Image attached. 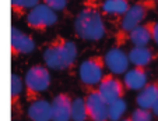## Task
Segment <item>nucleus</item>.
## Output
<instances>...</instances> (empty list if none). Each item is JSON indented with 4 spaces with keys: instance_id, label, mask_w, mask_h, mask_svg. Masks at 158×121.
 <instances>
[{
    "instance_id": "nucleus-1",
    "label": "nucleus",
    "mask_w": 158,
    "mask_h": 121,
    "mask_svg": "<svg viewBox=\"0 0 158 121\" xmlns=\"http://www.w3.org/2000/svg\"><path fill=\"white\" fill-rule=\"evenodd\" d=\"M44 61L52 70H66L72 67L77 57V47L72 41L57 36L44 50Z\"/></svg>"
},
{
    "instance_id": "nucleus-2",
    "label": "nucleus",
    "mask_w": 158,
    "mask_h": 121,
    "mask_svg": "<svg viewBox=\"0 0 158 121\" xmlns=\"http://www.w3.org/2000/svg\"><path fill=\"white\" fill-rule=\"evenodd\" d=\"M74 31L78 38L87 42H97L105 36L102 17L94 9H85L78 13L74 20Z\"/></svg>"
},
{
    "instance_id": "nucleus-3",
    "label": "nucleus",
    "mask_w": 158,
    "mask_h": 121,
    "mask_svg": "<svg viewBox=\"0 0 158 121\" xmlns=\"http://www.w3.org/2000/svg\"><path fill=\"white\" fill-rule=\"evenodd\" d=\"M25 93H27L28 100H35L41 92L46 91L51 85V75L46 67L42 65H34L25 74Z\"/></svg>"
},
{
    "instance_id": "nucleus-4",
    "label": "nucleus",
    "mask_w": 158,
    "mask_h": 121,
    "mask_svg": "<svg viewBox=\"0 0 158 121\" xmlns=\"http://www.w3.org/2000/svg\"><path fill=\"white\" fill-rule=\"evenodd\" d=\"M104 74H105L104 59L99 56H93L84 60L80 65V70H78L81 82L87 86H94L97 84H99Z\"/></svg>"
},
{
    "instance_id": "nucleus-5",
    "label": "nucleus",
    "mask_w": 158,
    "mask_h": 121,
    "mask_svg": "<svg viewBox=\"0 0 158 121\" xmlns=\"http://www.w3.org/2000/svg\"><path fill=\"white\" fill-rule=\"evenodd\" d=\"M57 21L56 11L51 9L49 6H46L45 3L36 4L34 9L30 10V13L27 14V24L28 27L32 28L35 31H42L45 28L53 25Z\"/></svg>"
},
{
    "instance_id": "nucleus-6",
    "label": "nucleus",
    "mask_w": 158,
    "mask_h": 121,
    "mask_svg": "<svg viewBox=\"0 0 158 121\" xmlns=\"http://www.w3.org/2000/svg\"><path fill=\"white\" fill-rule=\"evenodd\" d=\"M97 91L105 100V103L110 104L112 102L118 100L123 96V84L116 77H114V74L109 72V74H104Z\"/></svg>"
},
{
    "instance_id": "nucleus-7",
    "label": "nucleus",
    "mask_w": 158,
    "mask_h": 121,
    "mask_svg": "<svg viewBox=\"0 0 158 121\" xmlns=\"http://www.w3.org/2000/svg\"><path fill=\"white\" fill-rule=\"evenodd\" d=\"M84 102H85L88 118H91L93 121H108V104L101 98L97 89L89 91Z\"/></svg>"
},
{
    "instance_id": "nucleus-8",
    "label": "nucleus",
    "mask_w": 158,
    "mask_h": 121,
    "mask_svg": "<svg viewBox=\"0 0 158 121\" xmlns=\"http://www.w3.org/2000/svg\"><path fill=\"white\" fill-rule=\"evenodd\" d=\"M148 10H150V2H139V3L133 4L131 7H129V10L123 14L125 17H123L122 25H120L123 32L129 33L133 28L140 25V22L146 18Z\"/></svg>"
},
{
    "instance_id": "nucleus-9",
    "label": "nucleus",
    "mask_w": 158,
    "mask_h": 121,
    "mask_svg": "<svg viewBox=\"0 0 158 121\" xmlns=\"http://www.w3.org/2000/svg\"><path fill=\"white\" fill-rule=\"evenodd\" d=\"M104 64L106 65L110 74H125L129 67L127 54L119 47H112L105 54Z\"/></svg>"
},
{
    "instance_id": "nucleus-10",
    "label": "nucleus",
    "mask_w": 158,
    "mask_h": 121,
    "mask_svg": "<svg viewBox=\"0 0 158 121\" xmlns=\"http://www.w3.org/2000/svg\"><path fill=\"white\" fill-rule=\"evenodd\" d=\"M10 46H11L13 56H20V54H30L35 50V42L28 35L23 33L15 27L11 28L10 32Z\"/></svg>"
},
{
    "instance_id": "nucleus-11",
    "label": "nucleus",
    "mask_w": 158,
    "mask_h": 121,
    "mask_svg": "<svg viewBox=\"0 0 158 121\" xmlns=\"http://www.w3.org/2000/svg\"><path fill=\"white\" fill-rule=\"evenodd\" d=\"M70 106L72 99L69 95L60 93L52 100V121H69L70 120Z\"/></svg>"
},
{
    "instance_id": "nucleus-12",
    "label": "nucleus",
    "mask_w": 158,
    "mask_h": 121,
    "mask_svg": "<svg viewBox=\"0 0 158 121\" xmlns=\"http://www.w3.org/2000/svg\"><path fill=\"white\" fill-rule=\"evenodd\" d=\"M28 117L31 121H52L51 103L44 99H35L28 107Z\"/></svg>"
},
{
    "instance_id": "nucleus-13",
    "label": "nucleus",
    "mask_w": 158,
    "mask_h": 121,
    "mask_svg": "<svg viewBox=\"0 0 158 121\" xmlns=\"http://www.w3.org/2000/svg\"><path fill=\"white\" fill-rule=\"evenodd\" d=\"M147 71L143 67H134L133 70L126 71L125 86L130 91H141L147 85Z\"/></svg>"
},
{
    "instance_id": "nucleus-14",
    "label": "nucleus",
    "mask_w": 158,
    "mask_h": 121,
    "mask_svg": "<svg viewBox=\"0 0 158 121\" xmlns=\"http://www.w3.org/2000/svg\"><path fill=\"white\" fill-rule=\"evenodd\" d=\"M152 50L148 49L147 46H134L127 54L129 63L134 65V67H147L150 63L152 61Z\"/></svg>"
},
{
    "instance_id": "nucleus-15",
    "label": "nucleus",
    "mask_w": 158,
    "mask_h": 121,
    "mask_svg": "<svg viewBox=\"0 0 158 121\" xmlns=\"http://www.w3.org/2000/svg\"><path fill=\"white\" fill-rule=\"evenodd\" d=\"M158 99V81L151 84H147L143 89L140 91V93L137 95V106L141 109H150L151 110L154 102Z\"/></svg>"
},
{
    "instance_id": "nucleus-16",
    "label": "nucleus",
    "mask_w": 158,
    "mask_h": 121,
    "mask_svg": "<svg viewBox=\"0 0 158 121\" xmlns=\"http://www.w3.org/2000/svg\"><path fill=\"white\" fill-rule=\"evenodd\" d=\"M129 39L134 46H147L151 41V22L133 28L129 32Z\"/></svg>"
},
{
    "instance_id": "nucleus-17",
    "label": "nucleus",
    "mask_w": 158,
    "mask_h": 121,
    "mask_svg": "<svg viewBox=\"0 0 158 121\" xmlns=\"http://www.w3.org/2000/svg\"><path fill=\"white\" fill-rule=\"evenodd\" d=\"M101 9L105 14L123 15L129 10V2L127 0H104Z\"/></svg>"
},
{
    "instance_id": "nucleus-18",
    "label": "nucleus",
    "mask_w": 158,
    "mask_h": 121,
    "mask_svg": "<svg viewBox=\"0 0 158 121\" xmlns=\"http://www.w3.org/2000/svg\"><path fill=\"white\" fill-rule=\"evenodd\" d=\"M88 118V113H87L85 102L84 99L77 98L72 100V106H70V120L73 121H85Z\"/></svg>"
},
{
    "instance_id": "nucleus-19",
    "label": "nucleus",
    "mask_w": 158,
    "mask_h": 121,
    "mask_svg": "<svg viewBox=\"0 0 158 121\" xmlns=\"http://www.w3.org/2000/svg\"><path fill=\"white\" fill-rule=\"evenodd\" d=\"M126 106H127V103L122 98L112 102L110 104H108V120L119 121L120 117L123 115V113L126 111Z\"/></svg>"
},
{
    "instance_id": "nucleus-20",
    "label": "nucleus",
    "mask_w": 158,
    "mask_h": 121,
    "mask_svg": "<svg viewBox=\"0 0 158 121\" xmlns=\"http://www.w3.org/2000/svg\"><path fill=\"white\" fill-rule=\"evenodd\" d=\"M39 4V0H11V10L14 15L24 14L27 10H31Z\"/></svg>"
},
{
    "instance_id": "nucleus-21",
    "label": "nucleus",
    "mask_w": 158,
    "mask_h": 121,
    "mask_svg": "<svg viewBox=\"0 0 158 121\" xmlns=\"http://www.w3.org/2000/svg\"><path fill=\"white\" fill-rule=\"evenodd\" d=\"M23 91V81L17 74H11V106L17 107L20 93Z\"/></svg>"
},
{
    "instance_id": "nucleus-22",
    "label": "nucleus",
    "mask_w": 158,
    "mask_h": 121,
    "mask_svg": "<svg viewBox=\"0 0 158 121\" xmlns=\"http://www.w3.org/2000/svg\"><path fill=\"white\" fill-rule=\"evenodd\" d=\"M131 121H151L152 120V111L150 109H136L130 117Z\"/></svg>"
},
{
    "instance_id": "nucleus-23",
    "label": "nucleus",
    "mask_w": 158,
    "mask_h": 121,
    "mask_svg": "<svg viewBox=\"0 0 158 121\" xmlns=\"http://www.w3.org/2000/svg\"><path fill=\"white\" fill-rule=\"evenodd\" d=\"M44 3L51 7L53 11H62L66 9V0H44Z\"/></svg>"
},
{
    "instance_id": "nucleus-24",
    "label": "nucleus",
    "mask_w": 158,
    "mask_h": 121,
    "mask_svg": "<svg viewBox=\"0 0 158 121\" xmlns=\"http://www.w3.org/2000/svg\"><path fill=\"white\" fill-rule=\"evenodd\" d=\"M151 39L158 45V22H151Z\"/></svg>"
},
{
    "instance_id": "nucleus-25",
    "label": "nucleus",
    "mask_w": 158,
    "mask_h": 121,
    "mask_svg": "<svg viewBox=\"0 0 158 121\" xmlns=\"http://www.w3.org/2000/svg\"><path fill=\"white\" fill-rule=\"evenodd\" d=\"M151 111H152V114H154V115H157V117H158V99L154 102V104H152V107H151Z\"/></svg>"
},
{
    "instance_id": "nucleus-26",
    "label": "nucleus",
    "mask_w": 158,
    "mask_h": 121,
    "mask_svg": "<svg viewBox=\"0 0 158 121\" xmlns=\"http://www.w3.org/2000/svg\"><path fill=\"white\" fill-rule=\"evenodd\" d=\"M122 121H131L130 118H125V120H122Z\"/></svg>"
}]
</instances>
